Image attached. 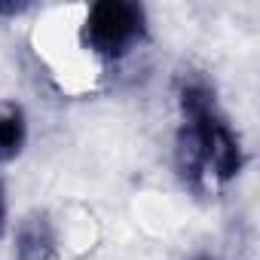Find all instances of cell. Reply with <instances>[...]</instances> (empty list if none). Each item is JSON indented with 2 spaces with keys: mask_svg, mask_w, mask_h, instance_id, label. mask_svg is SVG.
I'll list each match as a JSON object with an SVG mask.
<instances>
[{
  "mask_svg": "<svg viewBox=\"0 0 260 260\" xmlns=\"http://www.w3.org/2000/svg\"><path fill=\"white\" fill-rule=\"evenodd\" d=\"M178 107L184 119L178 132L193 144L196 156L202 159L208 184H226L239 178L245 169V147L226 113L220 110L214 86L205 74L184 71L178 77Z\"/></svg>",
  "mask_w": 260,
  "mask_h": 260,
  "instance_id": "cell-1",
  "label": "cell"
},
{
  "mask_svg": "<svg viewBox=\"0 0 260 260\" xmlns=\"http://www.w3.org/2000/svg\"><path fill=\"white\" fill-rule=\"evenodd\" d=\"M147 40V13L132 0H98L83 19V43L104 61H119Z\"/></svg>",
  "mask_w": 260,
  "mask_h": 260,
  "instance_id": "cell-2",
  "label": "cell"
},
{
  "mask_svg": "<svg viewBox=\"0 0 260 260\" xmlns=\"http://www.w3.org/2000/svg\"><path fill=\"white\" fill-rule=\"evenodd\" d=\"M16 260H58V233L46 211H31L19 220Z\"/></svg>",
  "mask_w": 260,
  "mask_h": 260,
  "instance_id": "cell-3",
  "label": "cell"
},
{
  "mask_svg": "<svg viewBox=\"0 0 260 260\" xmlns=\"http://www.w3.org/2000/svg\"><path fill=\"white\" fill-rule=\"evenodd\" d=\"M28 144V116L22 104L0 101V162H13Z\"/></svg>",
  "mask_w": 260,
  "mask_h": 260,
  "instance_id": "cell-4",
  "label": "cell"
},
{
  "mask_svg": "<svg viewBox=\"0 0 260 260\" xmlns=\"http://www.w3.org/2000/svg\"><path fill=\"white\" fill-rule=\"evenodd\" d=\"M7 230V190H4V181H0V236Z\"/></svg>",
  "mask_w": 260,
  "mask_h": 260,
  "instance_id": "cell-5",
  "label": "cell"
},
{
  "mask_svg": "<svg viewBox=\"0 0 260 260\" xmlns=\"http://www.w3.org/2000/svg\"><path fill=\"white\" fill-rule=\"evenodd\" d=\"M25 10H28L25 4H16V7H13V4H0V13H7V16H19V13H25Z\"/></svg>",
  "mask_w": 260,
  "mask_h": 260,
  "instance_id": "cell-6",
  "label": "cell"
},
{
  "mask_svg": "<svg viewBox=\"0 0 260 260\" xmlns=\"http://www.w3.org/2000/svg\"><path fill=\"white\" fill-rule=\"evenodd\" d=\"M193 260H214V257H208V254H199V257H193Z\"/></svg>",
  "mask_w": 260,
  "mask_h": 260,
  "instance_id": "cell-7",
  "label": "cell"
}]
</instances>
